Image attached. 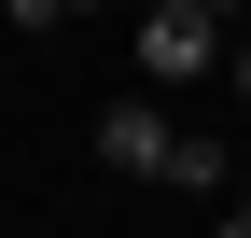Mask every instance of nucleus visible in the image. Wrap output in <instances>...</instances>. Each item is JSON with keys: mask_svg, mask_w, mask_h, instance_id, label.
<instances>
[{"mask_svg": "<svg viewBox=\"0 0 251 238\" xmlns=\"http://www.w3.org/2000/svg\"><path fill=\"white\" fill-rule=\"evenodd\" d=\"M209 56H224V14H209V0H153L140 14V70L153 84H196Z\"/></svg>", "mask_w": 251, "mask_h": 238, "instance_id": "2", "label": "nucleus"}, {"mask_svg": "<svg viewBox=\"0 0 251 238\" xmlns=\"http://www.w3.org/2000/svg\"><path fill=\"white\" fill-rule=\"evenodd\" d=\"M209 238H251V196H237V210H224V224H209Z\"/></svg>", "mask_w": 251, "mask_h": 238, "instance_id": "3", "label": "nucleus"}, {"mask_svg": "<svg viewBox=\"0 0 251 238\" xmlns=\"http://www.w3.org/2000/svg\"><path fill=\"white\" fill-rule=\"evenodd\" d=\"M98 168H112V182H181V196L224 182V154H209V140H181L153 98H112V112H98Z\"/></svg>", "mask_w": 251, "mask_h": 238, "instance_id": "1", "label": "nucleus"}, {"mask_svg": "<svg viewBox=\"0 0 251 238\" xmlns=\"http://www.w3.org/2000/svg\"><path fill=\"white\" fill-rule=\"evenodd\" d=\"M237 84H251V56H237Z\"/></svg>", "mask_w": 251, "mask_h": 238, "instance_id": "4", "label": "nucleus"}]
</instances>
